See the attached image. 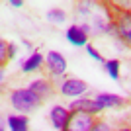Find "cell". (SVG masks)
I'll list each match as a JSON object with an SVG mask.
<instances>
[{
    "instance_id": "13",
    "label": "cell",
    "mask_w": 131,
    "mask_h": 131,
    "mask_svg": "<svg viewBox=\"0 0 131 131\" xmlns=\"http://www.w3.org/2000/svg\"><path fill=\"white\" fill-rule=\"evenodd\" d=\"M47 20H49V22H55V24H63L67 20V14L61 10V8H55V10L47 12Z\"/></svg>"
},
{
    "instance_id": "11",
    "label": "cell",
    "mask_w": 131,
    "mask_h": 131,
    "mask_svg": "<svg viewBox=\"0 0 131 131\" xmlns=\"http://www.w3.org/2000/svg\"><path fill=\"white\" fill-rule=\"evenodd\" d=\"M8 125L12 131H27V117L24 115H8Z\"/></svg>"
},
{
    "instance_id": "14",
    "label": "cell",
    "mask_w": 131,
    "mask_h": 131,
    "mask_svg": "<svg viewBox=\"0 0 131 131\" xmlns=\"http://www.w3.org/2000/svg\"><path fill=\"white\" fill-rule=\"evenodd\" d=\"M106 71L110 72V77L114 78V80H117L119 78V61H106Z\"/></svg>"
},
{
    "instance_id": "10",
    "label": "cell",
    "mask_w": 131,
    "mask_h": 131,
    "mask_svg": "<svg viewBox=\"0 0 131 131\" xmlns=\"http://www.w3.org/2000/svg\"><path fill=\"white\" fill-rule=\"evenodd\" d=\"M96 102H98L102 108H112V106H119L121 102H123V98L114 96V94H98V96H96Z\"/></svg>"
},
{
    "instance_id": "7",
    "label": "cell",
    "mask_w": 131,
    "mask_h": 131,
    "mask_svg": "<svg viewBox=\"0 0 131 131\" xmlns=\"http://www.w3.org/2000/svg\"><path fill=\"white\" fill-rule=\"evenodd\" d=\"M102 106L96 102V100H77L74 104L71 106V112H84V114H98V112H102Z\"/></svg>"
},
{
    "instance_id": "18",
    "label": "cell",
    "mask_w": 131,
    "mask_h": 131,
    "mask_svg": "<svg viewBox=\"0 0 131 131\" xmlns=\"http://www.w3.org/2000/svg\"><path fill=\"white\" fill-rule=\"evenodd\" d=\"M10 4H12V6H16V8H20V6H24V2H22V0H12Z\"/></svg>"
},
{
    "instance_id": "17",
    "label": "cell",
    "mask_w": 131,
    "mask_h": 131,
    "mask_svg": "<svg viewBox=\"0 0 131 131\" xmlns=\"http://www.w3.org/2000/svg\"><path fill=\"white\" fill-rule=\"evenodd\" d=\"M0 55H2V65H4L6 59H10V57L6 55V41H0Z\"/></svg>"
},
{
    "instance_id": "1",
    "label": "cell",
    "mask_w": 131,
    "mask_h": 131,
    "mask_svg": "<svg viewBox=\"0 0 131 131\" xmlns=\"http://www.w3.org/2000/svg\"><path fill=\"white\" fill-rule=\"evenodd\" d=\"M10 100H12V106H14L18 112L27 114V112H31V110L41 102V96L35 94L31 88H20V90H14V92H12Z\"/></svg>"
},
{
    "instance_id": "12",
    "label": "cell",
    "mask_w": 131,
    "mask_h": 131,
    "mask_svg": "<svg viewBox=\"0 0 131 131\" xmlns=\"http://www.w3.org/2000/svg\"><path fill=\"white\" fill-rule=\"evenodd\" d=\"M29 88H31L35 94H39L41 98H43L45 94H49V92H51L49 82H45V80H35V82H31V86H29Z\"/></svg>"
},
{
    "instance_id": "8",
    "label": "cell",
    "mask_w": 131,
    "mask_h": 131,
    "mask_svg": "<svg viewBox=\"0 0 131 131\" xmlns=\"http://www.w3.org/2000/svg\"><path fill=\"white\" fill-rule=\"evenodd\" d=\"M69 117H71L69 110L61 108V106H55L51 110V123L55 125V129H65L67 123H69Z\"/></svg>"
},
{
    "instance_id": "4",
    "label": "cell",
    "mask_w": 131,
    "mask_h": 131,
    "mask_svg": "<svg viewBox=\"0 0 131 131\" xmlns=\"http://www.w3.org/2000/svg\"><path fill=\"white\" fill-rule=\"evenodd\" d=\"M47 67H49L51 74L59 77V74H63V72L67 71V61L59 51H51V53L47 55Z\"/></svg>"
},
{
    "instance_id": "3",
    "label": "cell",
    "mask_w": 131,
    "mask_h": 131,
    "mask_svg": "<svg viewBox=\"0 0 131 131\" xmlns=\"http://www.w3.org/2000/svg\"><path fill=\"white\" fill-rule=\"evenodd\" d=\"M114 29L123 43L131 45V12L129 10L117 14V18H115V22H114Z\"/></svg>"
},
{
    "instance_id": "5",
    "label": "cell",
    "mask_w": 131,
    "mask_h": 131,
    "mask_svg": "<svg viewBox=\"0 0 131 131\" xmlns=\"http://www.w3.org/2000/svg\"><path fill=\"white\" fill-rule=\"evenodd\" d=\"M86 90H88V84L84 80H80V78H69L61 86V92L65 96H78V94L86 92Z\"/></svg>"
},
{
    "instance_id": "2",
    "label": "cell",
    "mask_w": 131,
    "mask_h": 131,
    "mask_svg": "<svg viewBox=\"0 0 131 131\" xmlns=\"http://www.w3.org/2000/svg\"><path fill=\"white\" fill-rule=\"evenodd\" d=\"M94 125V117L84 112H71L69 123L63 131H90Z\"/></svg>"
},
{
    "instance_id": "6",
    "label": "cell",
    "mask_w": 131,
    "mask_h": 131,
    "mask_svg": "<svg viewBox=\"0 0 131 131\" xmlns=\"http://www.w3.org/2000/svg\"><path fill=\"white\" fill-rule=\"evenodd\" d=\"M86 35H88L86 26H71L67 29V39L72 45H86Z\"/></svg>"
},
{
    "instance_id": "9",
    "label": "cell",
    "mask_w": 131,
    "mask_h": 131,
    "mask_svg": "<svg viewBox=\"0 0 131 131\" xmlns=\"http://www.w3.org/2000/svg\"><path fill=\"white\" fill-rule=\"evenodd\" d=\"M41 63H43V57H41V53L35 51V53H31L22 63V69H24V72H31V71H37L39 67H41Z\"/></svg>"
},
{
    "instance_id": "15",
    "label": "cell",
    "mask_w": 131,
    "mask_h": 131,
    "mask_svg": "<svg viewBox=\"0 0 131 131\" xmlns=\"http://www.w3.org/2000/svg\"><path fill=\"white\" fill-rule=\"evenodd\" d=\"M90 131H110V129H108V125H106L104 121H94V125H92Z\"/></svg>"
},
{
    "instance_id": "19",
    "label": "cell",
    "mask_w": 131,
    "mask_h": 131,
    "mask_svg": "<svg viewBox=\"0 0 131 131\" xmlns=\"http://www.w3.org/2000/svg\"><path fill=\"white\" fill-rule=\"evenodd\" d=\"M119 131H131V129H119Z\"/></svg>"
},
{
    "instance_id": "16",
    "label": "cell",
    "mask_w": 131,
    "mask_h": 131,
    "mask_svg": "<svg viewBox=\"0 0 131 131\" xmlns=\"http://www.w3.org/2000/svg\"><path fill=\"white\" fill-rule=\"evenodd\" d=\"M86 51H88V53H90V55H92V57H94V59H96V61H104V59H102V55H100L98 51L94 49L92 45H86Z\"/></svg>"
}]
</instances>
